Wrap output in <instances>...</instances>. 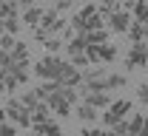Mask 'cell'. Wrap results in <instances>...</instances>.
Here are the masks:
<instances>
[{
	"mask_svg": "<svg viewBox=\"0 0 148 136\" xmlns=\"http://www.w3.org/2000/svg\"><path fill=\"white\" fill-rule=\"evenodd\" d=\"M69 28L74 34H88V31H97V28H106V20L100 17V12H97V3L80 6L71 14V20H69Z\"/></svg>",
	"mask_w": 148,
	"mask_h": 136,
	"instance_id": "1",
	"label": "cell"
},
{
	"mask_svg": "<svg viewBox=\"0 0 148 136\" xmlns=\"http://www.w3.org/2000/svg\"><path fill=\"white\" fill-rule=\"evenodd\" d=\"M63 65H66V60L60 57V54H46L43 60H37L34 74L43 79V82H57L60 71H63Z\"/></svg>",
	"mask_w": 148,
	"mask_h": 136,
	"instance_id": "2",
	"label": "cell"
},
{
	"mask_svg": "<svg viewBox=\"0 0 148 136\" xmlns=\"http://www.w3.org/2000/svg\"><path fill=\"white\" fill-rule=\"evenodd\" d=\"M131 111H134V102L131 99H114L108 108H106V114H103V125L106 128H114V125L125 122L131 116Z\"/></svg>",
	"mask_w": 148,
	"mask_h": 136,
	"instance_id": "3",
	"label": "cell"
},
{
	"mask_svg": "<svg viewBox=\"0 0 148 136\" xmlns=\"http://www.w3.org/2000/svg\"><path fill=\"white\" fill-rule=\"evenodd\" d=\"M6 122H12L14 128H29L32 125V114L26 111V105L20 99H6Z\"/></svg>",
	"mask_w": 148,
	"mask_h": 136,
	"instance_id": "4",
	"label": "cell"
},
{
	"mask_svg": "<svg viewBox=\"0 0 148 136\" xmlns=\"http://www.w3.org/2000/svg\"><path fill=\"white\" fill-rule=\"evenodd\" d=\"M66 26H69V20L63 17V14L57 12L54 6H49V9L43 12V20H40V28H43V31H49L51 37H57V34H60V31H63Z\"/></svg>",
	"mask_w": 148,
	"mask_h": 136,
	"instance_id": "5",
	"label": "cell"
},
{
	"mask_svg": "<svg viewBox=\"0 0 148 136\" xmlns=\"http://www.w3.org/2000/svg\"><path fill=\"white\" fill-rule=\"evenodd\" d=\"M125 68H148V43H131L128 57H125Z\"/></svg>",
	"mask_w": 148,
	"mask_h": 136,
	"instance_id": "6",
	"label": "cell"
},
{
	"mask_svg": "<svg viewBox=\"0 0 148 136\" xmlns=\"http://www.w3.org/2000/svg\"><path fill=\"white\" fill-rule=\"evenodd\" d=\"M86 54H88V62H114L117 60V45H111V43H106V45H88L86 48Z\"/></svg>",
	"mask_w": 148,
	"mask_h": 136,
	"instance_id": "7",
	"label": "cell"
},
{
	"mask_svg": "<svg viewBox=\"0 0 148 136\" xmlns=\"http://www.w3.org/2000/svg\"><path fill=\"white\" fill-rule=\"evenodd\" d=\"M131 23H134V20H131L128 12L117 9V12H114L108 20H106V28H108L111 34H123V31H128V28H131Z\"/></svg>",
	"mask_w": 148,
	"mask_h": 136,
	"instance_id": "8",
	"label": "cell"
},
{
	"mask_svg": "<svg viewBox=\"0 0 148 136\" xmlns=\"http://www.w3.org/2000/svg\"><path fill=\"white\" fill-rule=\"evenodd\" d=\"M20 9H23L20 23H23V26H29V28H37V26H40V20H43V12H46V9H40V6H34V3H23Z\"/></svg>",
	"mask_w": 148,
	"mask_h": 136,
	"instance_id": "9",
	"label": "cell"
},
{
	"mask_svg": "<svg viewBox=\"0 0 148 136\" xmlns=\"http://www.w3.org/2000/svg\"><path fill=\"white\" fill-rule=\"evenodd\" d=\"M83 102H86V105H91L94 111H100V108L106 111V108H108V105L114 102V99H111V94H103V91H94V94H83Z\"/></svg>",
	"mask_w": 148,
	"mask_h": 136,
	"instance_id": "10",
	"label": "cell"
},
{
	"mask_svg": "<svg viewBox=\"0 0 148 136\" xmlns=\"http://www.w3.org/2000/svg\"><path fill=\"white\" fill-rule=\"evenodd\" d=\"M40 136H63V128L57 125L54 119H49V122H40V125H32Z\"/></svg>",
	"mask_w": 148,
	"mask_h": 136,
	"instance_id": "11",
	"label": "cell"
},
{
	"mask_svg": "<svg viewBox=\"0 0 148 136\" xmlns=\"http://www.w3.org/2000/svg\"><path fill=\"white\" fill-rule=\"evenodd\" d=\"M86 37V43L88 45H106V43H111V31L108 28H97V31H88V34H83Z\"/></svg>",
	"mask_w": 148,
	"mask_h": 136,
	"instance_id": "12",
	"label": "cell"
},
{
	"mask_svg": "<svg viewBox=\"0 0 148 136\" xmlns=\"http://www.w3.org/2000/svg\"><path fill=\"white\" fill-rule=\"evenodd\" d=\"M128 37L131 43H148V23H131Z\"/></svg>",
	"mask_w": 148,
	"mask_h": 136,
	"instance_id": "13",
	"label": "cell"
},
{
	"mask_svg": "<svg viewBox=\"0 0 148 136\" xmlns=\"http://www.w3.org/2000/svg\"><path fill=\"white\" fill-rule=\"evenodd\" d=\"M51 119V111H49V105L46 102H40L34 111H32V125H40V122H49Z\"/></svg>",
	"mask_w": 148,
	"mask_h": 136,
	"instance_id": "14",
	"label": "cell"
},
{
	"mask_svg": "<svg viewBox=\"0 0 148 136\" xmlns=\"http://www.w3.org/2000/svg\"><path fill=\"white\" fill-rule=\"evenodd\" d=\"M20 14V6L14 0H6V3H0V20H12Z\"/></svg>",
	"mask_w": 148,
	"mask_h": 136,
	"instance_id": "15",
	"label": "cell"
},
{
	"mask_svg": "<svg viewBox=\"0 0 148 136\" xmlns=\"http://www.w3.org/2000/svg\"><path fill=\"white\" fill-rule=\"evenodd\" d=\"M143 122H145L143 114H131L128 116V136H143Z\"/></svg>",
	"mask_w": 148,
	"mask_h": 136,
	"instance_id": "16",
	"label": "cell"
},
{
	"mask_svg": "<svg viewBox=\"0 0 148 136\" xmlns=\"http://www.w3.org/2000/svg\"><path fill=\"white\" fill-rule=\"evenodd\" d=\"M9 54H12V57H14V62H29V45H26V43H14V48H12V51H9Z\"/></svg>",
	"mask_w": 148,
	"mask_h": 136,
	"instance_id": "17",
	"label": "cell"
},
{
	"mask_svg": "<svg viewBox=\"0 0 148 136\" xmlns=\"http://www.w3.org/2000/svg\"><path fill=\"white\" fill-rule=\"evenodd\" d=\"M97 114H100V111H94L91 105H86V102L77 105V116L83 119V122H97Z\"/></svg>",
	"mask_w": 148,
	"mask_h": 136,
	"instance_id": "18",
	"label": "cell"
},
{
	"mask_svg": "<svg viewBox=\"0 0 148 136\" xmlns=\"http://www.w3.org/2000/svg\"><path fill=\"white\" fill-rule=\"evenodd\" d=\"M131 12H134V17H137V23H148V0H137Z\"/></svg>",
	"mask_w": 148,
	"mask_h": 136,
	"instance_id": "19",
	"label": "cell"
},
{
	"mask_svg": "<svg viewBox=\"0 0 148 136\" xmlns=\"http://www.w3.org/2000/svg\"><path fill=\"white\" fill-rule=\"evenodd\" d=\"M20 102H23V105H26V111L32 114L37 105H40V97H37V91H26V94L20 97Z\"/></svg>",
	"mask_w": 148,
	"mask_h": 136,
	"instance_id": "20",
	"label": "cell"
},
{
	"mask_svg": "<svg viewBox=\"0 0 148 136\" xmlns=\"http://www.w3.org/2000/svg\"><path fill=\"white\" fill-rule=\"evenodd\" d=\"M43 45H46V54H57V51H60L66 43H63V37H49Z\"/></svg>",
	"mask_w": 148,
	"mask_h": 136,
	"instance_id": "21",
	"label": "cell"
},
{
	"mask_svg": "<svg viewBox=\"0 0 148 136\" xmlns=\"http://www.w3.org/2000/svg\"><path fill=\"white\" fill-rule=\"evenodd\" d=\"M14 43H17V40L12 37V34H0V51H12Z\"/></svg>",
	"mask_w": 148,
	"mask_h": 136,
	"instance_id": "22",
	"label": "cell"
},
{
	"mask_svg": "<svg viewBox=\"0 0 148 136\" xmlns=\"http://www.w3.org/2000/svg\"><path fill=\"white\" fill-rule=\"evenodd\" d=\"M137 99H140L143 105H148V79H145V82H140V88H137Z\"/></svg>",
	"mask_w": 148,
	"mask_h": 136,
	"instance_id": "23",
	"label": "cell"
},
{
	"mask_svg": "<svg viewBox=\"0 0 148 136\" xmlns=\"http://www.w3.org/2000/svg\"><path fill=\"white\" fill-rule=\"evenodd\" d=\"M0 136H17V128H14L12 122H3V125H0Z\"/></svg>",
	"mask_w": 148,
	"mask_h": 136,
	"instance_id": "24",
	"label": "cell"
},
{
	"mask_svg": "<svg viewBox=\"0 0 148 136\" xmlns=\"http://www.w3.org/2000/svg\"><path fill=\"white\" fill-rule=\"evenodd\" d=\"M32 34H34V40H37V43H46V40L51 37V34H49V31H43L40 26H37V28H32Z\"/></svg>",
	"mask_w": 148,
	"mask_h": 136,
	"instance_id": "25",
	"label": "cell"
},
{
	"mask_svg": "<svg viewBox=\"0 0 148 136\" xmlns=\"http://www.w3.org/2000/svg\"><path fill=\"white\" fill-rule=\"evenodd\" d=\"M103 133H106L103 128H83V131H80L77 136H103Z\"/></svg>",
	"mask_w": 148,
	"mask_h": 136,
	"instance_id": "26",
	"label": "cell"
},
{
	"mask_svg": "<svg viewBox=\"0 0 148 136\" xmlns=\"http://www.w3.org/2000/svg\"><path fill=\"white\" fill-rule=\"evenodd\" d=\"M54 9L60 12V14H63V12H69V9H74V3H71V0H57V3H54Z\"/></svg>",
	"mask_w": 148,
	"mask_h": 136,
	"instance_id": "27",
	"label": "cell"
},
{
	"mask_svg": "<svg viewBox=\"0 0 148 136\" xmlns=\"http://www.w3.org/2000/svg\"><path fill=\"white\" fill-rule=\"evenodd\" d=\"M0 91H6V77H3V71H0Z\"/></svg>",
	"mask_w": 148,
	"mask_h": 136,
	"instance_id": "28",
	"label": "cell"
},
{
	"mask_svg": "<svg viewBox=\"0 0 148 136\" xmlns=\"http://www.w3.org/2000/svg\"><path fill=\"white\" fill-rule=\"evenodd\" d=\"M3 122H6V108L0 105V125H3Z\"/></svg>",
	"mask_w": 148,
	"mask_h": 136,
	"instance_id": "29",
	"label": "cell"
},
{
	"mask_svg": "<svg viewBox=\"0 0 148 136\" xmlns=\"http://www.w3.org/2000/svg\"><path fill=\"white\" fill-rule=\"evenodd\" d=\"M143 136H148V116H145V122H143Z\"/></svg>",
	"mask_w": 148,
	"mask_h": 136,
	"instance_id": "30",
	"label": "cell"
},
{
	"mask_svg": "<svg viewBox=\"0 0 148 136\" xmlns=\"http://www.w3.org/2000/svg\"><path fill=\"white\" fill-rule=\"evenodd\" d=\"M26 136H40V133H37V131H32V133H26Z\"/></svg>",
	"mask_w": 148,
	"mask_h": 136,
	"instance_id": "31",
	"label": "cell"
}]
</instances>
